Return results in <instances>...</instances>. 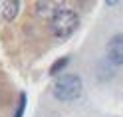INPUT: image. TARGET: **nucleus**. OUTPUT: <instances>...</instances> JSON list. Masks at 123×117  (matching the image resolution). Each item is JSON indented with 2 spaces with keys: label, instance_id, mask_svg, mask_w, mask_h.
I'll list each match as a JSON object with an SVG mask.
<instances>
[{
  "label": "nucleus",
  "instance_id": "1",
  "mask_svg": "<svg viewBox=\"0 0 123 117\" xmlns=\"http://www.w3.org/2000/svg\"><path fill=\"white\" fill-rule=\"evenodd\" d=\"M80 26V16L74 8H68V6H62L60 10H56V14L50 18V32L60 38V40H66L70 38Z\"/></svg>",
  "mask_w": 123,
  "mask_h": 117
},
{
  "label": "nucleus",
  "instance_id": "2",
  "mask_svg": "<svg viewBox=\"0 0 123 117\" xmlns=\"http://www.w3.org/2000/svg\"><path fill=\"white\" fill-rule=\"evenodd\" d=\"M83 91V81L78 74H64L54 81L52 93L58 101H75Z\"/></svg>",
  "mask_w": 123,
  "mask_h": 117
},
{
  "label": "nucleus",
  "instance_id": "3",
  "mask_svg": "<svg viewBox=\"0 0 123 117\" xmlns=\"http://www.w3.org/2000/svg\"><path fill=\"white\" fill-rule=\"evenodd\" d=\"M105 56L109 64L123 66V34H115L109 38V42L105 46Z\"/></svg>",
  "mask_w": 123,
  "mask_h": 117
},
{
  "label": "nucleus",
  "instance_id": "4",
  "mask_svg": "<svg viewBox=\"0 0 123 117\" xmlns=\"http://www.w3.org/2000/svg\"><path fill=\"white\" fill-rule=\"evenodd\" d=\"M20 12V0H4L0 2V14L6 22H12Z\"/></svg>",
  "mask_w": 123,
  "mask_h": 117
},
{
  "label": "nucleus",
  "instance_id": "5",
  "mask_svg": "<svg viewBox=\"0 0 123 117\" xmlns=\"http://www.w3.org/2000/svg\"><path fill=\"white\" fill-rule=\"evenodd\" d=\"M36 8H38V14L52 18L56 14V10L62 8V4H58V2H36Z\"/></svg>",
  "mask_w": 123,
  "mask_h": 117
},
{
  "label": "nucleus",
  "instance_id": "6",
  "mask_svg": "<svg viewBox=\"0 0 123 117\" xmlns=\"http://www.w3.org/2000/svg\"><path fill=\"white\" fill-rule=\"evenodd\" d=\"M70 64V56H64V58H60V60H56L52 64V68H50V75H58L60 72H64V68Z\"/></svg>",
  "mask_w": 123,
  "mask_h": 117
},
{
  "label": "nucleus",
  "instance_id": "7",
  "mask_svg": "<svg viewBox=\"0 0 123 117\" xmlns=\"http://www.w3.org/2000/svg\"><path fill=\"white\" fill-rule=\"evenodd\" d=\"M26 93H20V101H18V107H16V113H14V117H24V111H26Z\"/></svg>",
  "mask_w": 123,
  "mask_h": 117
}]
</instances>
